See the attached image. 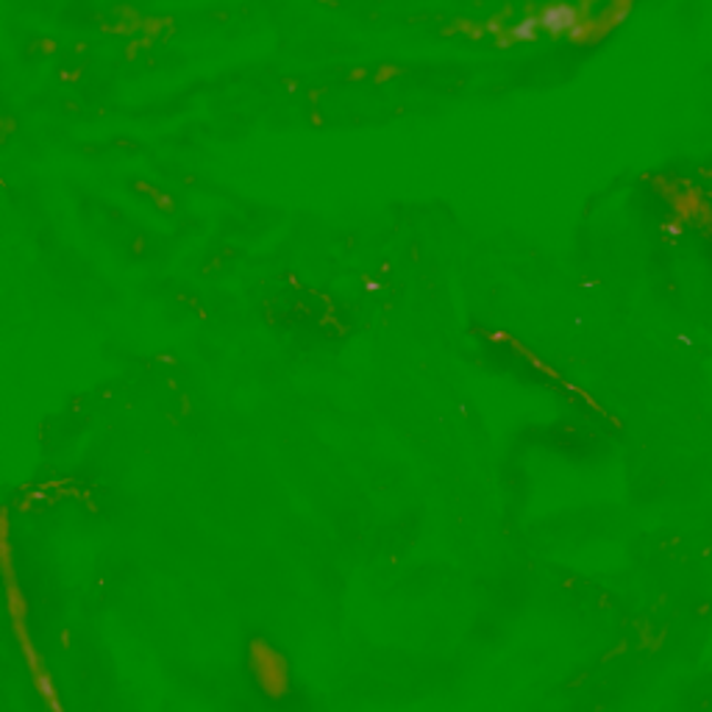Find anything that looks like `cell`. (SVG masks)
Segmentation results:
<instances>
[{
  "label": "cell",
  "mask_w": 712,
  "mask_h": 712,
  "mask_svg": "<svg viewBox=\"0 0 712 712\" xmlns=\"http://www.w3.org/2000/svg\"><path fill=\"white\" fill-rule=\"evenodd\" d=\"M70 643H73V634L70 629H62V649H70Z\"/></svg>",
  "instance_id": "cell-1"
}]
</instances>
